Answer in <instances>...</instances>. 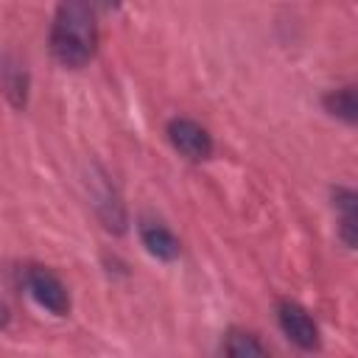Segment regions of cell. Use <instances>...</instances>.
Here are the masks:
<instances>
[{
  "label": "cell",
  "mask_w": 358,
  "mask_h": 358,
  "mask_svg": "<svg viewBox=\"0 0 358 358\" xmlns=\"http://www.w3.org/2000/svg\"><path fill=\"white\" fill-rule=\"evenodd\" d=\"M98 50V22L90 0H59L50 25V53L62 67L78 70Z\"/></svg>",
  "instance_id": "1"
},
{
  "label": "cell",
  "mask_w": 358,
  "mask_h": 358,
  "mask_svg": "<svg viewBox=\"0 0 358 358\" xmlns=\"http://www.w3.org/2000/svg\"><path fill=\"white\" fill-rule=\"evenodd\" d=\"M25 288L31 294V299L45 308L53 316H67L70 313V294L67 285L45 266H28L25 268Z\"/></svg>",
  "instance_id": "2"
},
{
  "label": "cell",
  "mask_w": 358,
  "mask_h": 358,
  "mask_svg": "<svg viewBox=\"0 0 358 358\" xmlns=\"http://www.w3.org/2000/svg\"><path fill=\"white\" fill-rule=\"evenodd\" d=\"M90 199H92V207H95L101 224L109 232H123L126 229L123 199H120L117 187L112 185V179L106 176V171H101V168H95V173L90 176Z\"/></svg>",
  "instance_id": "3"
},
{
  "label": "cell",
  "mask_w": 358,
  "mask_h": 358,
  "mask_svg": "<svg viewBox=\"0 0 358 358\" xmlns=\"http://www.w3.org/2000/svg\"><path fill=\"white\" fill-rule=\"evenodd\" d=\"M165 131H168L171 145L190 162H204L213 157V137L201 123L190 117H173Z\"/></svg>",
  "instance_id": "4"
},
{
  "label": "cell",
  "mask_w": 358,
  "mask_h": 358,
  "mask_svg": "<svg viewBox=\"0 0 358 358\" xmlns=\"http://www.w3.org/2000/svg\"><path fill=\"white\" fill-rule=\"evenodd\" d=\"M277 322H280V330L299 350H316L319 347V327H316V322L310 319V313L302 305H296L291 299L277 302Z\"/></svg>",
  "instance_id": "5"
},
{
  "label": "cell",
  "mask_w": 358,
  "mask_h": 358,
  "mask_svg": "<svg viewBox=\"0 0 358 358\" xmlns=\"http://www.w3.org/2000/svg\"><path fill=\"white\" fill-rule=\"evenodd\" d=\"M137 232H140V241H143L145 252L154 255L157 260L171 263V260H176V257L182 255L179 238H176L159 218H154V215H140V218H137Z\"/></svg>",
  "instance_id": "6"
},
{
  "label": "cell",
  "mask_w": 358,
  "mask_h": 358,
  "mask_svg": "<svg viewBox=\"0 0 358 358\" xmlns=\"http://www.w3.org/2000/svg\"><path fill=\"white\" fill-rule=\"evenodd\" d=\"M333 207L338 213V238L347 249H355L358 232V196L350 187H333Z\"/></svg>",
  "instance_id": "7"
},
{
  "label": "cell",
  "mask_w": 358,
  "mask_h": 358,
  "mask_svg": "<svg viewBox=\"0 0 358 358\" xmlns=\"http://www.w3.org/2000/svg\"><path fill=\"white\" fill-rule=\"evenodd\" d=\"M224 352L232 358H255V355H268V347L246 330H229L224 341Z\"/></svg>",
  "instance_id": "8"
},
{
  "label": "cell",
  "mask_w": 358,
  "mask_h": 358,
  "mask_svg": "<svg viewBox=\"0 0 358 358\" xmlns=\"http://www.w3.org/2000/svg\"><path fill=\"white\" fill-rule=\"evenodd\" d=\"M324 109L336 117H341L344 123H355L358 120V101H355V87H338L333 92L324 95Z\"/></svg>",
  "instance_id": "9"
},
{
  "label": "cell",
  "mask_w": 358,
  "mask_h": 358,
  "mask_svg": "<svg viewBox=\"0 0 358 358\" xmlns=\"http://www.w3.org/2000/svg\"><path fill=\"white\" fill-rule=\"evenodd\" d=\"M0 90L3 95H8V101L14 106H25V95H28V76L20 64H6L0 67Z\"/></svg>",
  "instance_id": "10"
},
{
  "label": "cell",
  "mask_w": 358,
  "mask_h": 358,
  "mask_svg": "<svg viewBox=\"0 0 358 358\" xmlns=\"http://www.w3.org/2000/svg\"><path fill=\"white\" fill-rule=\"evenodd\" d=\"M8 324V308L0 302V327H6Z\"/></svg>",
  "instance_id": "11"
},
{
  "label": "cell",
  "mask_w": 358,
  "mask_h": 358,
  "mask_svg": "<svg viewBox=\"0 0 358 358\" xmlns=\"http://www.w3.org/2000/svg\"><path fill=\"white\" fill-rule=\"evenodd\" d=\"M101 3L109 6V8H117V6H120V0H101Z\"/></svg>",
  "instance_id": "12"
}]
</instances>
